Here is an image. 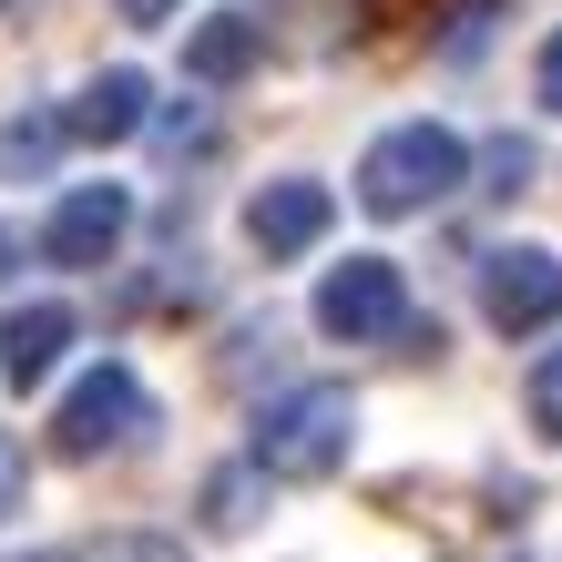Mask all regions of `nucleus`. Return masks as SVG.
<instances>
[{
    "label": "nucleus",
    "instance_id": "obj_18",
    "mask_svg": "<svg viewBox=\"0 0 562 562\" xmlns=\"http://www.w3.org/2000/svg\"><path fill=\"white\" fill-rule=\"evenodd\" d=\"M113 11H123V21H134V31H154V21H175V11H184V0H113Z\"/></svg>",
    "mask_w": 562,
    "mask_h": 562
},
{
    "label": "nucleus",
    "instance_id": "obj_17",
    "mask_svg": "<svg viewBox=\"0 0 562 562\" xmlns=\"http://www.w3.org/2000/svg\"><path fill=\"white\" fill-rule=\"evenodd\" d=\"M103 562H184V542H154V532H123Z\"/></svg>",
    "mask_w": 562,
    "mask_h": 562
},
{
    "label": "nucleus",
    "instance_id": "obj_8",
    "mask_svg": "<svg viewBox=\"0 0 562 562\" xmlns=\"http://www.w3.org/2000/svg\"><path fill=\"white\" fill-rule=\"evenodd\" d=\"M144 113H154V82L134 61H113V72H92L72 103H61V144H134Z\"/></svg>",
    "mask_w": 562,
    "mask_h": 562
},
{
    "label": "nucleus",
    "instance_id": "obj_11",
    "mask_svg": "<svg viewBox=\"0 0 562 562\" xmlns=\"http://www.w3.org/2000/svg\"><path fill=\"white\" fill-rule=\"evenodd\" d=\"M256 491H267V471L256 460H225L205 481V532H256Z\"/></svg>",
    "mask_w": 562,
    "mask_h": 562
},
{
    "label": "nucleus",
    "instance_id": "obj_1",
    "mask_svg": "<svg viewBox=\"0 0 562 562\" xmlns=\"http://www.w3.org/2000/svg\"><path fill=\"white\" fill-rule=\"evenodd\" d=\"M348 450H358V400H348V389H327V379L267 400V409H256V440H246V460L267 481H338Z\"/></svg>",
    "mask_w": 562,
    "mask_h": 562
},
{
    "label": "nucleus",
    "instance_id": "obj_20",
    "mask_svg": "<svg viewBox=\"0 0 562 562\" xmlns=\"http://www.w3.org/2000/svg\"><path fill=\"white\" fill-rule=\"evenodd\" d=\"M21 562H61V552H21Z\"/></svg>",
    "mask_w": 562,
    "mask_h": 562
},
{
    "label": "nucleus",
    "instance_id": "obj_3",
    "mask_svg": "<svg viewBox=\"0 0 562 562\" xmlns=\"http://www.w3.org/2000/svg\"><path fill=\"white\" fill-rule=\"evenodd\" d=\"M144 429H154L144 379L123 369V358H103V369H82L72 389H61V409H52V450H61V460H113V450H134Z\"/></svg>",
    "mask_w": 562,
    "mask_h": 562
},
{
    "label": "nucleus",
    "instance_id": "obj_12",
    "mask_svg": "<svg viewBox=\"0 0 562 562\" xmlns=\"http://www.w3.org/2000/svg\"><path fill=\"white\" fill-rule=\"evenodd\" d=\"M61 154V113H11L0 123V175H52Z\"/></svg>",
    "mask_w": 562,
    "mask_h": 562
},
{
    "label": "nucleus",
    "instance_id": "obj_13",
    "mask_svg": "<svg viewBox=\"0 0 562 562\" xmlns=\"http://www.w3.org/2000/svg\"><path fill=\"white\" fill-rule=\"evenodd\" d=\"M521 419H532V440H552V450H562V348L532 369V389H521Z\"/></svg>",
    "mask_w": 562,
    "mask_h": 562
},
{
    "label": "nucleus",
    "instance_id": "obj_10",
    "mask_svg": "<svg viewBox=\"0 0 562 562\" xmlns=\"http://www.w3.org/2000/svg\"><path fill=\"white\" fill-rule=\"evenodd\" d=\"M256 52H267V31H256V11H215V21H194L184 31V72L225 92V82H246L256 72Z\"/></svg>",
    "mask_w": 562,
    "mask_h": 562
},
{
    "label": "nucleus",
    "instance_id": "obj_9",
    "mask_svg": "<svg viewBox=\"0 0 562 562\" xmlns=\"http://www.w3.org/2000/svg\"><path fill=\"white\" fill-rule=\"evenodd\" d=\"M82 338V317L61 307V296H31V307H11L0 317V379L11 389H42L52 369H61V348Z\"/></svg>",
    "mask_w": 562,
    "mask_h": 562
},
{
    "label": "nucleus",
    "instance_id": "obj_15",
    "mask_svg": "<svg viewBox=\"0 0 562 562\" xmlns=\"http://www.w3.org/2000/svg\"><path fill=\"white\" fill-rule=\"evenodd\" d=\"M532 103H542V113H562V31H552L542 61H532Z\"/></svg>",
    "mask_w": 562,
    "mask_h": 562
},
{
    "label": "nucleus",
    "instance_id": "obj_2",
    "mask_svg": "<svg viewBox=\"0 0 562 562\" xmlns=\"http://www.w3.org/2000/svg\"><path fill=\"white\" fill-rule=\"evenodd\" d=\"M471 184V144L450 134V123H389V134L358 154V205L369 215H429L450 205V194Z\"/></svg>",
    "mask_w": 562,
    "mask_h": 562
},
{
    "label": "nucleus",
    "instance_id": "obj_16",
    "mask_svg": "<svg viewBox=\"0 0 562 562\" xmlns=\"http://www.w3.org/2000/svg\"><path fill=\"white\" fill-rule=\"evenodd\" d=\"M21 491H31V460H21V440H0V521L21 512Z\"/></svg>",
    "mask_w": 562,
    "mask_h": 562
},
{
    "label": "nucleus",
    "instance_id": "obj_5",
    "mask_svg": "<svg viewBox=\"0 0 562 562\" xmlns=\"http://www.w3.org/2000/svg\"><path fill=\"white\" fill-rule=\"evenodd\" d=\"M481 317L502 327V338H542V327H562V256L552 246H502L481 267Z\"/></svg>",
    "mask_w": 562,
    "mask_h": 562
},
{
    "label": "nucleus",
    "instance_id": "obj_19",
    "mask_svg": "<svg viewBox=\"0 0 562 562\" xmlns=\"http://www.w3.org/2000/svg\"><path fill=\"white\" fill-rule=\"evenodd\" d=\"M0 277H11V236H0Z\"/></svg>",
    "mask_w": 562,
    "mask_h": 562
},
{
    "label": "nucleus",
    "instance_id": "obj_6",
    "mask_svg": "<svg viewBox=\"0 0 562 562\" xmlns=\"http://www.w3.org/2000/svg\"><path fill=\"white\" fill-rule=\"evenodd\" d=\"M327 225H338V194H327L317 175H277L246 194V246L267 256V267H286V256H307Z\"/></svg>",
    "mask_w": 562,
    "mask_h": 562
},
{
    "label": "nucleus",
    "instance_id": "obj_14",
    "mask_svg": "<svg viewBox=\"0 0 562 562\" xmlns=\"http://www.w3.org/2000/svg\"><path fill=\"white\" fill-rule=\"evenodd\" d=\"M481 164H491V175H481L491 194H521V184H532V144H521V134H502V144H491Z\"/></svg>",
    "mask_w": 562,
    "mask_h": 562
},
{
    "label": "nucleus",
    "instance_id": "obj_4",
    "mask_svg": "<svg viewBox=\"0 0 562 562\" xmlns=\"http://www.w3.org/2000/svg\"><path fill=\"white\" fill-rule=\"evenodd\" d=\"M317 327L327 338H400L409 327V286H400V267L389 256H338V267L317 277Z\"/></svg>",
    "mask_w": 562,
    "mask_h": 562
},
{
    "label": "nucleus",
    "instance_id": "obj_7",
    "mask_svg": "<svg viewBox=\"0 0 562 562\" xmlns=\"http://www.w3.org/2000/svg\"><path fill=\"white\" fill-rule=\"evenodd\" d=\"M123 225H134V194L123 184H72L52 205V225H42V256L52 267H103V256L123 246Z\"/></svg>",
    "mask_w": 562,
    "mask_h": 562
}]
</instances>
